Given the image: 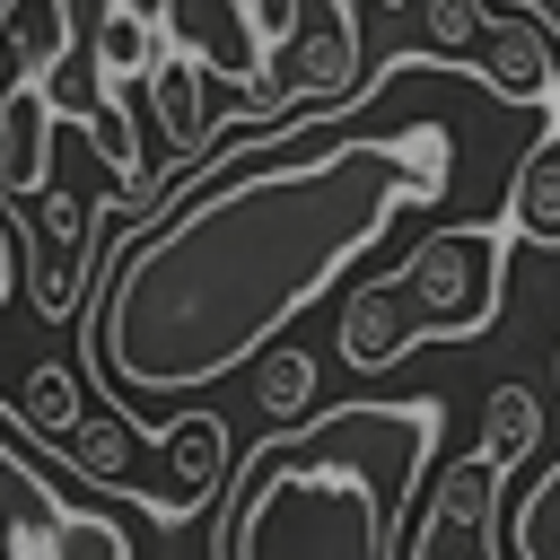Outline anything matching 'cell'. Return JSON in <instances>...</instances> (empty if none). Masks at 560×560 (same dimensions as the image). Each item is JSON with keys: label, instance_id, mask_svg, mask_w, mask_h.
<instances>
[{"label": "cell", "instance_id": "1", "mask_svg": "<svg viewBox=\"0 0 560 560\" xmlns=\"http://www.w3.org/2000/svg\"><path fill=\"white\" fill-rule=\"evenodd\" d=\"M385 70L341 105L289 122L298 149H254L228 184H184L131 228L88 289V350L114 402H166L228 368H254L411 201L446 192V122L376 131Z\"/></svg>", "mask_w": 560, "mask_h": 560}, {"label": "cell", "instance_id": "2", "mask_svg": "<svg viewBox=\"0 0 560 560\" xmlns=\"http://www.w3.org/2000/svg\"><path fill=\"white\" fill-rule=\"evenodd\" d=\"M446 402L394 394V402H341L298 411V429H271L219 508L210 551L219 560H402L420 464L438 455Z\"/></svg>", "mask_w": 560, "mask_h": 560}, {"label": "cell", "instance_id": "3", "mask_svg": "<svg viewBox=\"0 0 560 560\" xmlns=\"http://www.w3.org/2000/svg\"><path fill=\"white\" fill-rule=\"evenodd\" d=\"M508 219H455V228H429L402 262H394V289L411 306V332L420 341H472L490 332L499 315V289H508Z\"/></svg>", "mask_w": 560, "mask_h": 560}, {"label": "cell", "instance_id": "4", "mask_svg": "<svg viewBox=\"0 0 560 560\" xmlns=\"http://www.w3.org/2000/svg\"><path fill=\"white\" fill-rule=\"evenodd\" d=\"M0 560H131V534L44 481V464L0 429Z\"/></svg>", "mask_w": 560, "mask_h": 560}, {"label": "cell", "instance_id": "5", "mask_svg": "<svg viewBox=\"0 0 560 560\" xmlns=\"http://www.w3.org/2000/svg\"><path fill=\"white\" fill-rule=\"evenodd\" d=\"M508 455L472 446L464 464L438 472V490L411 508L402 525V560H499V490H508Z\"/></svg>", "mask_w": 560, "mask_h": 560}, {"label": "cell", "instance_id": "6", "mask_svg": "<svg viewBox=\"0 0 560 560\" xmlns=\"http://www.w3.org/2000/svg\"><path fill=\"white\" fill-rule=\"evenodd\" d=\"M18 228V245H35V262H18V280H35V306H44V324H70L79 306H88V245H96V210L70 192V184H44V192H26V210L9 219Z\"/></svg>", "mask_w": 560, "mask_h": 560}, {"label": "cell", "instance_id": "7", "mask_svg": "<svg viewBox=\"0 0 560 560\" xmlns=\"http://www.w3.org/2000/svg\"><path fill=\"white\" fill-rule=\"evenodd\" d=\"M472 79L490 88V105H525V114H551L560 105V52H551V35L525 9H490L481 18Z\"/></svg>", "mask_w": 560, "mask_h": 560}, {"label": "cell", "instance_id": "8", "mask_svg": "<svg viewBox=\"0 0 560 560\" xmlns=\"http://www.w3.org/2000/svg\"><path fill=\"white\" fill-rule=\"evenodd\" d=\"M332 350H341V368H359V376H376V368H394L402 350H420V332H411V306H402L394 271L350 289V306H341V324H332Z\"/></svg>", "mask_w": 560, "mask_h": 560}, {"label": "cell", "instance_id": "9", "mask_svg": "<svg viewBox=\"0 0 560 560\" xmlns=\"http://www.w3.org/2000/svg\"><path fill=\"white\" fill-rule=\"evenodd\" d=\"M52 96L35 88V79H0V201H26V192H44L52 184Z\"/></svg>", "mask_w": 560, "mask_h": 560}, {"label": "cell", "instance_id": "10", "mask_svg": "<svg viewBox=\"0 0 560 560\" xmlns=\"http://www.w3.org/2000/svg\"><path fill=\"white\" fill-rule=\"evenodd\" d=\"M508 236L560 254V114H551V131H542V140L516 158V175H508Z\"/></svg>", "mask_w": 560, "mask_h": 560}, {"label": "cell", "instance_id": "11", "mask_svg": "<svg viewBox=\"0 0 560 560\" xmlns=\"http://www.w3.org/2000/svg\"><path fill=\"white\" fill-rule=\"evenodd\" d=\"M508 551L516 560H560V455L534 472V490L508 508Z\"/></svg>", "mask_w": 560, "mask_h": 560}, {"label": "cell", "instance_id": "12", "mask_svg": "<svg viewBox=\"0 0 560 560\" xmlns=\"http://www.w3.org/2000/svg\"><path fill=\"white\" fill-rule=\"evenodd\" d=\"M481 446H499L508 464H525L534 455V438H542V394L534 385H490V402H481Z\"/></svg>", "mask_w": 560, "mask_h": 560}, {"label": "cell", "instance_id": "13", "mask_svg": "<svg viewBox=\"0 0 560 560\" xmlns=\"http://www.w3.org/2000/svg\"><path fill=\"white\" fill-rule=\"evenodd\" d=\"M254 394H262V411H271V420H298V411L315 402V359H306V350H289V341H280V350H262V359H254Z\"/></svg>", "mask_w": 560, "mask_h": 560}, {"label": "cell", "instance_id": "14", "mask_svg": "<svg viewBox=\"0 0 560 560\" xmlns=\"http://www.w3.org/2000/svg\"><path fill=\"white\" fill-rule=\"evenodd\" d=\"M420 9V35H429V52L438 61H472V44H481V18H490V0H411Z\"/></svg>", "mask_w": 560, "mask_h": 560}, {"label": "cell", "instance_id": "15", "mask_svg": "<svg viewBox=\"0 0 560 560\" xmlns=\"http://www.w3.org/2000/svg\"><path fill=\"white\" fill-rule=\"evenodd\" d=\"M508 9H525V18H534L551 44H560V0H508Z\"/></svg>", "mask_w": 560, "mask_h": 560}, {"label": "cell", "instance_id": "16", "mask_svg": "<svg viewBox=\"0 0 560 560\" xmlns=\"http://www.w3.org/2000/svg\"><path fill=\"white\" fill-rule=\"evenodd\" d=\"M376 9H411V0H376Z\"/></svg>", "mask_w": 560, "mask_h": 560}, {"label": "cell", "instance_id": "17", "mask_svg": "<svg viewBox=\"0 0 560 560\" xmlns=\"http://www.w3.org/2000/svg\"><path fill=\"white\" fill-rule=\"evenodd\" d=\"M551 376H560V350H551Z\"/></svg>", "mask_w": 560, "mask_h": 560}]
</instances>
